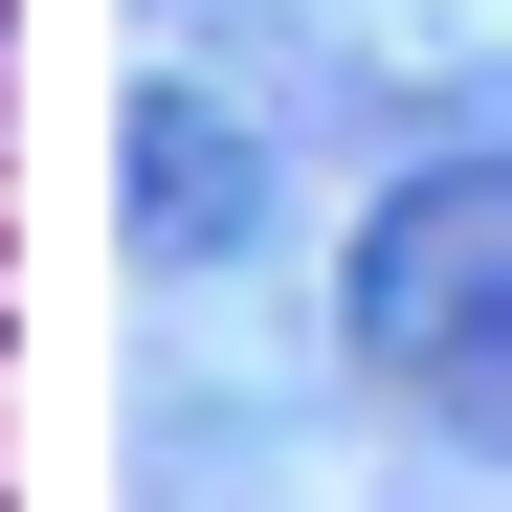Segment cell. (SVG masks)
Instances as JSON below:
<instances>
[{
  "instance_id": "1",
  "label": "cell",
  "mask_w": 512,
  "mask_h": 512,
  "mask_svg": "<svg viewBox=\"0 0 512 512\" xmlns=\"http://www.w3.org/2000/svg\"><path fill=\"white\" fill-rule=\"evenodd\" d=\"M357 357L379 379H446L468 334H512V156H423V179L357 223Z\"/></svg>"
},
{
  "instance_id": "2",
  "label": "cell",
  "mask_w": 512,
  "mask_h": 512,
  "mask_svg": "<svg viewBox=\"0 0 512 512\" xmlns=\"http://www.w3.org/2000/svg\"><path fill=\"white\" fill-rule=\"evenodd\" d=\"M423 401H446V423H468V446H512V334H468V357H446V379H423Z\"/></svg>"
}]
</instances>
